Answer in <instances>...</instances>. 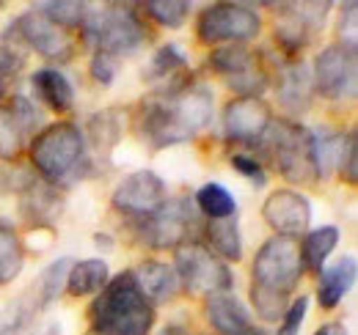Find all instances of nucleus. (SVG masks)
I'll use <instances>...</instances> for the list:
<instances>
[{
	"mask_svg": "<svg viewBox=\"0 0 358 335\" xmlns=\"http://www.w3.org/2000/svg\"><path fill=\"white\" fill-rule=\"evenodd\" d=\"M215 96L204 83H185L169 91H155L138 102L135 129L152 149L187 143L213 124Z\"/></svg>",
	"mask_w": 358,
	"mask_h": 335,
	"instance_id": "1",
	"label": "nucleus"
},
{
	"mask_svg": "<svg viewBox=\"0 0 358 335\" xmlns=\"http://www.w3.org/2000/svg\"><path fill=\"white\" fill-rule=\"evenodd\" d=\"M303 278L298 239L289 237H270L254 255L251 264V305L259 319L268 325L281 322L284 311L289 308V294L298 289Z\"/></svg>",
	"mask_w": 358,
	"mask_h": 335,
	"instance_id": "2",
	"label": "nucleus"
},
{
	"mask_svg": "<svg viewBox=\"0 0 358 335\" xmlns=\"http://www.w3.org/2000/svg\"><path fill=\"white\" fill-rule=\"evenodd\" d=\"M96 335H149L155 327V305L143 297L133 269L119 272L96 294L89 308Z\"/></svg>",
	"mask_w": 358,
	"mask_h": 335,
	"instance_id": "3",
	"label": "nucleus"
},
{
	"mask_svg": "<svg viewBox=\"0 0 358 335\" xmlns=\"http://www.w3.org/2000/svg\"><path fill=\"white\" fill-rule=\"evenodd\" d=\"M31 165L39 179L64 187L75 181L86 168V137L72 121H55L31 137Z\"/></svg>",
	"mask_w": 358,
	"mask_h": 335,
	"instance_id": "4",
	"label": "nucleus"
},
{
	"mask_svg": "<svg viewBox=\"0 0 358 335\" xmlns=\"http://www.w3.org/2000/svg\"><path fill=\"white\" fill-rule=\"evenodd\" d=\"M259 149L265 151L268 163L281 179L289 184L309 187L317 184V165H314V149H312V129L295 121V119H273L268 132L259 140Z\"/></svg>",
	"mask_w": 358,
	"mask_h": 335,
	"instance_id": "5",
	"label": "nucleus"
},
{
	"mask_svg": "<svg viewBox=\"0 0 358 335\" xmlns=\"http://www.w3.org/2000/svg\"><path fill=\"white\" fill-rule=\"evenodd\" d=\"M78 31L80 42L94 47V52H108L113 58L135 52L146 39V31L133 6H99L86 11Z\"/></svg>",
	"mask_w": 358,
	"mask_h": 335,
	"instance_id": "6",
	"label": "nucleus"
},
{
	"mask_svg": "<svg viewBox=\"0 0 358 335\" xmlns=\"http://www.w3.org/2000/svg\"><path fill=\"white\" fill-rule=\"evenodd\" d=\"M174 272L179 278V289H185L190 297L207 299L210 294L231 292V286H234L229 264L221 261L204 242H196V239L177 248Z\"/></svg>",
	"mask_w": 358,
	"mask_h": 335,
	"instance_id": "7",
	"label": "nucleus"
},
{
	"mask_svg": "<svg viewBox=\"0 0 358 335\" xmlns=\"http://www.w3.org/2000/svg\"><path fill=\"white\" fill-rule=\"evenodd\" d=\"M262 34V17L245 3H213L196 20V39L207 47L245 44Z\"/></svg>",
	"mask_w": 358,
	"mask_h": 335,
	"instance_id": "8",
	"label": "nucleus"
},
{
	"mask_svg": "<svg viewBox=\"0 0 358 335\" xmlns=\"http://www.w3.org/2000/svg\"><path fill=\"white\" fill-rule=\"evenodd\" d=\"M193 228H199V209L187 195L169 198L152 217L138 220V237L155 251H177L179 245L190 242Z\"/></svg>",
	"mask_w": 358,
	"mask_h": 335,
	"instance_id": "9",
	"label": "nucleus"
},
{
	"mask_svg": "<svg viewBox=\"0 0 358 335\" xmlns=\"http://www.w3.org/2000/svg\"><path fill=\"white\" fill-rule=\"evenodd\" d=\"M314 94L325 96L328 102H350L356 99L358 88V58L356 50L345 44H328L314 58L312 66Z\"/></svg>",
	"mask_w": 358,
	"mask_h": 335,
	"instance_id": "10",
	"label": "nucleus"
},
{
	"mask_svg": "<svg viewBox=\"0 0 358 335\" xmlns=\"http://www.w3.org/2000/svg\"><path fill=\"white\" fill-rule=\"evenodd\" d=\"M210 66L224 75L237 96H262L270 85L268 69L259 64V52L245 44H221L210 50Z\"/></svg>",
	"mask_w": 358,
	"mask_h": 335,
	"instance_id": "11",
	"label": "nucleus"
},
{
	"mask_svg": "<svg viewBox=\"0 0 358 335\" xmlns=\"http://www.w3.org/2000/svg\"><path fill=\"white\" fill-rule=\"evenodd\" d=\"M166 201H169V187L149 168H141V170L127 173L113 187V195H110V207L119 211V214L135 217V220L152 217Z\"/></svg>",
	"mask_w": 358,
	"mask_h": 335,
	"instance_id": "12",
	"label": "nucleus"
},
{
	"mask_svg": "<svg viewBox=\"0 0 358 335\" xmlns=\"http://www.w3.org/2000/svg\"><path fill=\"white\" fill-rule=\"evenodd\" d=\"M11 28L17 34V42H22L28 50H34L36 55H42L47 61H69L75 52L72 34L58 28L55 22H50L36 6L31 11L20 14Z\"/></svg>",
	"mask_w": 358,
	"mask_h": 335,
	"instance_id": "13",
	"label": "nucleus"
},
{
	"mask_svg": "<svg viewBox=\"0 0 358 335\" xmlns=\"http://www.w3.org/2000/svg\"><path fill=\"white\" fill-rule=\"evenodd\" d=\"M273 121V110L262 96H234L224 107V137L237 146H259L262 135Z\"/></svg>",
	"mask_w": 358,
	"mask_h": 335,
	"instance_id": "14",
	"label": "nucleus"
},
{
	"mask_svg": "<svg viewBox=\"0 0 358 335\" xmlns=\"http://www.w3.org/2000/svg\"><path fill=\"white\" fill-rule=\"evenodd\" d=\"M262 217L275 231V237L298 239V237H303L309 231L312 204L298 190H273L265 198V204H262Z\"/></svg>",
	"mask_w": 358,
	"mask_h": 335,
	"instance_id": "15",
	"label": "nucleus"
},
{
	"mask_svg": "<svg viewBox=\"0 0 358 335\" xmlns=\"http://www.w3.org/2000/svg\"><path fill=\"white\" fill-rule=\"evenodd\" d=\"M275 94H278V102L284 105V110H289L292 116H303L312 107L314 80L312 69L303 64V58H287L278 66Z\"/></svg>",
	"mask_w": 358,
	"mask_h": 335,
	"instance_id": "16",
	"label": "nucleus"
},
{
	"mask_svg": "<svg viewBox=\"0 0 358 335\" xmlns=\"http://www.w3.org/2000/svg\"><path fill=\"white\" fill-rule=\"evenodd\" d=\"M204 316L218 335H245L251 327V313L234 292L210 294L204 299Z\"/></svg>",
	"mask_w": 358,
	"mask_h": 335,
	"instance_id": "17",
	"label": "nucleus"
},
{
	"mask_svg": "<svg viewBox=\"0 0 358 335\" xmlns=\"http://www.w3.org/2000/svg\"><path fill=\"white\" fill-rule=\"evenodd\" d=\"M356 255H342L331 267H322L320 269V281H317V302H320V308L322 311H334L345 299V294L350 292V286L356 283Z\"/></svg>",
	"mask_w": 358,
	"mask_h": 335,
	"instance_id": "18",
	"label": "nucleus"
},
{
	"mask_svg": "<svg viewBox=\"0 0 358 335\" xmlns=\"http://www.w3.org/2000/svg\"><path fill=\"white\" fill-rule=\"evenodd\" d=\"M353 135H356V129H350L348 135H345L342 129H334V126L314 129L312 149H314V165H317V176H320V179H328V176L339 173Z\"/></svg>",
	"mask_w": 358,
	"mask_h": 335,
	"instance_id": "19",
	"label": "nucleus"
},
{
	"mask_svg": "<svg viewBox=\"0 0 358 335\" xmlns=\"http://www.w3.org/2000/svg\"><path fill=\"white\" fill-rule=\"evenodd\" d=\"M135 281L141 286L143 297L152 305H163L169 299H174L179 292V278L171 264L166 261H141L133 269Z\"/></svg>",
	"mask_w": 358,
	"mask_h": 335,
	"instance_id": "20",
	"label": "nucleus"
},
{
	"mask_svg": "<svg viewBox=\"0 0 358 335\" xmlns=\"http://www.w3.org/2000/svg\"><path fill=\"white\" fill-rule=\"evenodd\" d=\"M143 77L160 85L157 91H169V88H179V85L190 83L185 52L179 50L177 44H163L152 55L149 69H143Z\"/></svg>",
	"mask_w": 358,
	"mask_h": 335,
	"instance_id": "21",
	"label": "nucleus"
},
{
	"mask_svg": "<svg viewBox=\"0 0 358 335\" xmlns=\"http://www.w3.org/2000/svg\"><path fill=\"white\" fill-rule=\"evenodd\" d=\"M20 207H22V211H25L34 223L50 225V223L61 214L64 198H61L58 187H52V184H47V181H42V179H36V181L22 184Z\"/></svg>",
	"mask_w": 358,
	"mask_h": 335,
	"instance_id": "22",
	"label": "nucleus"
},
{
	"mask_svg": "<svg viewBox=\"0 0 358 335\" xmlns=\"http://www.w3.org/2000/svg\"><path fill=\"white\" fill-rule=\"evenodd\" d=\"M34 94L55 113H69L75 107V88L58 69H39L31 75Z\"/></svg>",
	"mask_w": 358,
	"mask_h": 335,
	"instance_id": "23",
	"label": "nucleus"
},
{
	"mask_svg": "<svg viewBox=\"0 0 358 335\" xmlns=\"http://www.w3.org/2000/svg\"><path fill=\"white\" fill-rule=\"evenodd\" d=\"M110 281V269L102 258H83L72 261L66 275V294L69 297H91L99 294Z\"/></svg>",
	"mask_w": 358,
	"mask_h": 335,
	"instance_id": "24",
	"label": "nucleus"
},
{
	"mask_svg": "<svg viewBox=\"0 0 358 335\" xmlns=\"http://www.w3.org/2000/svg\"><path fill=\"white\" fill-rule=\"evenodd\" d=\"M339 245V228L336 225H320L303 234V242L298 245L301 251V267L312 275H320L322 264L328 261V255Z\"/></svg>",
	"mask_w": 358,
	"mask_h": 335,
	"instance_id": "25",
	"label": "nucleus"
},
{
	"mask_svg": "<svg viewBox=\"0 0 358 335\" xmlns=\"http://www.w3.org/2000/svg\"><path fill=\"white\" fill-rule=\"evenodd\" d=\"M204 237H207V248L221 261H240L243 258V237H240L237 217L207 220L204 223Z\"/></svg>",
	"mask_w": 358,
	"mask_h": 335,
	"instance_id": "26",
	"label": "nucleus"
},
{
	"mask_svg": "<svg viewBox=\"0 0 358 335\" xmlns=\"http://www.w3.org/2000/svg\"><path fill=\"white\" fill-rule=\"evenodd\" d=\"M193 204L199 214H204L207 220H226V217H237V201L234 195L218 181H207L196 190Z\"/></svg>",
	"mask_w": 358,
	"mask_h": 335,
	"instance_id": "27",
	"label": "nucleus"
},
{
	"mask_svg": "<svg viewBox=\"0 0 358 335\" xmlns=\"http://www.w3.org/2000/svg\"><path fill=\"white\" fill-rule=\"evenodd\" d=\"M69 267H72V258H66V255H61V258H55L50 267L42 269V275H39V281L34 283V294H36V302H39V311H45L50 308L61 292L66 289V275H69Z\"/></svg>",
	"mask_w": 358,
	"mask_h": 335,
	"instance_id": "28",
	"label": "nucleus"
},
{
	"mask_svg": "<svg viewBox=\"0 0 358 335\" xmlns=\"http://www.w3.org/2000/svg\"><path fill=\"white\" fill-rule=\"evenodd\" d=\"M36 313H39V302H36L34 289L20 294L0 311V335H20L36 319Z\"/></svg>",
	"mask_w": 358,
	"mask_h": 335,
	"instance_id": "29",
	"label": "nucleus"
},
{
	"mask_svg": "<svg viewBox=\"0 0 358 335\" xmlns=\"http://www.w3.org/2000/svg\"><path fill=\"white\" fill-rule=\"evenodd\" d=\"M122 129H124L122 110H102L89 119L83 137H86V143H94L96 149H113L122 137Z\"/></svg>",
	"mask_w": 358,
	"mask_h": 335,
	"instance_id": "30",
	"label": "nucleus"
},
{
	"mask_svg": "<svg viewBox=\"0 0 358 335\" xmlns=\"http://www.w3.org/2000/svg\"><path fill=\"white\" fill-rule=\"evenodd\" d=\"M25 264V245L14 228L0 223V286L11 283Z\"/></svg>",
	"mask_w": 358,
	"mask_h": 335,
	"instance_id": "31",
	"label": "nucleus"
},
{
	"mask_svg": "<svg viewBox=\"0 0 358 335\" xmlns=\"http://www.w3.org/2000/svg\"><path fill=\"white\" fill-rule=\"evenodd\" d=\"M25 149V132L17 124L8 105H0V160L17 163Z\"/></svg>",
	"mask_w": 358,
	"mask_h": 335,
	"instance_id": "32",
	"label": "nucleus"
},
{
	"mask_svg": "<svg viewBox=\"0 0 358 335\" xmlns=\"http://www.w3.org/2000/svg\"><path fill=\"white\" fill-rule=\"evenodd\" d=\"M42 14H45L50 22H55L58 28L64 31H78L83 17H86V3H78V0H52V3H39L36 6Z\"/></svg>",
	"mask_w": 358,
	"mask_h": 335,
	"instance_id": "33",
	"label": "nucleus"
},
{
	"mask_svg": "<svg viewBox=\"0 0 358 335\" xmlns=\"http://www.w3.org/2000/svg\"><path fill=\"white\" fill-rule=\"evenodd\" d=\"M141 8L160 28H182L190 14V3H185V0H149Z\"/></svg>",
	"mask_w": 358,
	"mask_h": 335,
	"instance_id": "34",
	"label": "nucleus"
},
{
	"mask_svg": "<svg viewBox=\"0 0 358 335\" xmlns=\"http://www.w3.org/2000/svg\"><path fill=\"white\" fill-rule=\"evenodd\" d=\"M229 165L234 168L240 176H245L254 187H265V184H268L265 163H262L257 154H251V151H234V154L229 157Z\"/></svg>",
	"mask_w": 358,
	"mask_h": 335,
	"instance_id": "35",
	"label": "nucleus"
},
{
	"mask_svg": "<svg viewBox=\"0 0 358 335\" xmlns=\"http://www.w3.org/2000/svg\"><path fill=\"white\" fill-rule=\"evenodd\" d=\"M306 311H309V297H295L289 302V308L284 311L281 322H278V333L275 335H298L303 327V319H306Z\"/></svg>",
	"mask_w": 358,
	"mask_h": 335,
	"instance_id": "36",
	"label": "nucleus"
},
{
	"mask_svg": "<svg viewBox=\"0 0 358 335\" xmlns=\"http://www.w3.org/2000/svg\"><path fill=\"white\" fill-rule=\"evenodd\" d=\"M89 72H91V77H94V83L108 88V85H113V77H116V72H119V58H113V55H108V52H94V55H91Z\"/></svg>",
	"mask_w": 358,
	"mask_h": 335,
	"instance_id": "37",
	"label": "nucleus"
},
{
	"mask_svg": "<svg viewBox=\"0 0 358 335\" xmlns=\"http://www.w3.org/2000/svg\"><path fill=\"white\" fill-rule=\"evenodd\" d=\"M22 64H25V55L20 50H14L11 44L0 47V99H3L6 88L11 83V77L22 69Z\"/></svg>",
	"mask_w": 358,
	"mask_h": 335,
	"instance_id": "38",
	"label": "nucleus"
},
{
	"mask_svg": "<svg viewBox=\"0 0 358 335\" xmlns=\"http://www.w3.org/2000/svg\"><path fill=\"white\" fill-rule=\"evenodd\" d=\"M8 107H11L14 119H17V124L22 126V132H31L34 126L42 124V113H39V107L34 105V99H28V96H14V102H11Z\"/></svg>",
	"mask_w": 358,
	"mask_h": 335,
	"instance_id": "39",
	"label": "nucleus"
},
{
	"mask_svg": "<svg viewBox=\"0 0 358 335\" xmlns=\"http://www.w3.org/2000/svg\"><path fill=\"white\" fill-rule=\"evenodd\" d=\"M356 3H348L342 6V14H339V44L356 50Z\"/></svg>",
	"mask_w": 358,
	"mask_h": 335,
	"instance_id": "40",
	"label": "nucleus"
},
{
	"mask_svg": "<svg viewBox=\"0 0 358 335\" xmlns=\"http://www.w3.org/2000/svg\"><path fill=\"white\" fill-rule=\"evenodd\" d=\"M356 170H358V137L353 135V140H350V146H348V154H345V160H342L339 173H342V179H345L348 184H356Z\"/></svg>",
	"mask_w": 358,
	"mask_h": 335,
	"instance_id": "41",
	"label": "nucleus"
},
{
	"mask_svg": "<svg viewBox=\"0 0 358 335\" xmlns=\"http://www.w3.org/2000/svg\"><path fill=\"white\" fill-rule=\"evenodd\" d=\"M314 335H350V333H348V327L342 322H325L322 327L314 330Z\"/></svg>",
	"mask_w": 358,
	"mask_h": 335,
	"instance_id": "42",
	"label": "nucleus"
},
{
	"mask_svg": "<svg viewBox=\"0 0 358 335\" xmlns=\"http://www.w3.org/2000/svg\"><path fill=\"white\" fill-rule=\"evenodd\" d=\"M160 335H190V333H187L185 327H177V325H174V327H166Z\"/></svg>",
	"mask_w": 358,
	"mask_h": 335,
	"instance_id": "43",
	"label": "nucleus"
},
{
	"mask_svg": "<svg viewBox=\"0 0 358 335\" xmlns=\"http://www.w3.org/2000/svg\"><path fill=\"white\" fill-rule=\"evenodd\" d=\"M36 335H58V327H55V325H50V327H45V330H39Z\"/></svg>",
	"mask_w": 358,
	"mask_h": 335,
	"instance_id": "44",
	"label": "nucleus"
},
{
	"mask_svg": "<svg viewBox=\"0 0 358 335\" xmlns=\"http://www.w3.org/2000/svg\"><path fill=\"white\" fill-rule=\"evenodd\" d=\"M245 335H268V333H265L262 327H254V325H251V327H248V333H245Z\"/></svg>",
	"mask_w": 358,
	"mask_h": 335,
	"instance_id": "45",
	"label": "nucleus"
},
{
	"mask_svg": "<svg viewBox=\"0 0 358 335\" xmlns=\"http://www.w3.org/2000/svg\"><path fill=\"white\" fill-rule=\"evenodd\" d=\"M86 335H96V333H94V330H89V333H86Z\"/></svg>",
	"mask_w": 358,
	"mask_h": 335,
	"instance_id": "46",
	"label": "nucleus"
}]
</instances>
